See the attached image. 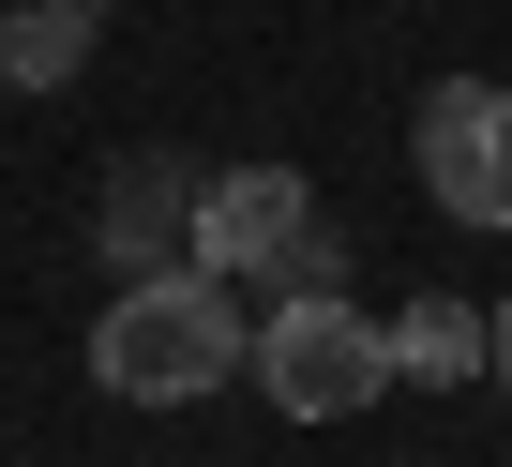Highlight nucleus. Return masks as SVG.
<instances>
[{"label": "nucleus", "mask_w": 512, "mask_h": 467, "mask_svg": "<svg viewBox=\"0 0 512 467\" xmlns=\"http://www.w3.org/2000/svg\"><path fill=\"white\" fill-rule=\"evenodd\" d=\"M241 362H256V332H241V287H211L196 257L136 272V287L91 317V377H106L121 407H196V392H226Z\"/></svg>", "instance_id": "obj_1"}, {"label": "nucleus", "mask_w": 512, "mask_h": 467, "mask_svg": "<svg viewBox=\"0 0 512 467\" xmlns=\"http://www.w3.org/2000/svg\"><path fill=\"white\" fill-rule=\"evenodd\" d=\"M181 257H196L211 287H272V302L347 287V242L317 226V181H302V166H211V181H196V226H181Z\"/></svg>", "instance_id": "obj_2"}, {"label": "nucleus", "mask_w": 512, "mask_h": 467, "mask_svg": "<svg viewBox=\"0 0 512 467\" xmlns=\"http://www.w3.org/2000/svg\"><path fill=\"white\" fill-rule=\"evenodd\" d=\"M377 377H392V332H377L347 287H302V302L256 317V392H272L287 422H362Z\"/></svg>", "instance_id": "obj_3"}, {"label": "nucleus", "mask_w": 512, "mask_h": 467, "mask_svg": "<svg viewBox=\"0 0 512 467\" xmlns=\"http://www.w3.org/2000/svg\"><path fill=\"white\" fill-rule=\"evenodd\" d=\"M407 151H422V196L452 226H512V91L497 76H437L407 106Z\"/></svg>", "instance_id": "obj_4"}, {"label": "nucleus", "mask_w": 512, "mask_h": 467, "mask_svg": "<svg viewBox=\"0 0 512 467\" xmlns=\"http://www.w3.org/2000/svg\"><path fill=\"white\" fill-rule=\"evenodd\" d=\"M181 226H196V166L181 151H121L106 166V257H121V287L181 257Z\"/></svg>", "instance_id": "obj_5"}, {"label": "nucleus", "mask_w": 512, "mask_h": 467, "mask_svg": "<svg viewBox=\"0 0 512 467\" xmlns=\"http://www.w3.org/2000/svg\"><path fill=\"white\" fill-rule=\"evenodd\" d=\"M392 377H407V392H467V377H482V302L422 287V302L392 317Z\"/></svg>", "instance_id": "obj_6"}, {"label": "nucleus", "mask_w": 512, "mask_h": 467, "mask_svg": "<svg viewBox=\"0 0 512 467\" xmlns=\"http://www.w3.org/2000/svg\"><path fill=\"white\" fill-rule=\"evenodd\" d=\"M106 16H76V0H0V91H61L91 61Z\"/></svg>", "instance_id": "obj_7"}, {"label": "nucleus", "mask_w": 512, "mask_h": 467, "mask_svg": "<svg viewBox=\"0 0 512 467\" xmlns=\"http://www.w3.org/2000/svg\"><path fill=\"white\" fill-rule=\"evenodd\" d=\"M482 377H497V392H512V302H497V317H482Z\"/></svg>", "instance_id": "obj_8"}, {"label": "nucleus", "mask_w": 512, "mask_h": 467, "mask_svg": "<svg viewBox=\"0 0 512 467\" xmlns=\"http://www.w3.org/2000/svg\"><path fill=\"white\" fill-rule=\"evenodd\" d=\"M76 16H106V0H76Z\"/></svg>", "instance_id": "obj_9"}]
</instances>
